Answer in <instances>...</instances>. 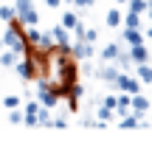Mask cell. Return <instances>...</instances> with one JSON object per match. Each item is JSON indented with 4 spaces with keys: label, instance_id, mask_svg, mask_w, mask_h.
<instances>
[{
    "label": "cell",
    "instance_id": "cell-22",
    "mask_svg": "<svg viewBox=\"0 0 152 141\" xmlns=\"http://www.w3.org/2000/svg\"><path fill=\"white\" fill-rule=\"evenodd\" d=\"M14 6H0V20H6V23H11L14 20Z\"/></svg>",
    "mask_w": 152,
    "mask_h": 141
},
{
    "label": "cell",
    "instance_id": "cell-30",
    "mask_svg": "<svg viewBox=\"0 0 152 141\" xmlns=\"http://www.w3.org/2000/svg\"><path fill=\"white\" fill-rule=\"evenodd\" d=\"M144 14H147V20H152V0H147V9H144Z\"/></svg>",
    "mask_w": 152,
    "mask_h": 141
},
{
    "label": "cell",
    "instance_id": "cell-27",
    "mask_svg": "<svg viewBox=\"0 0 152 141\" xmlns=\"http://www.w3.org/2000/svg\"><path fill=\"white\" fill-rule=\"evenodd\" d=\"M73 6H79V9H87V6H93L96 3V0H71Z\"/></svg>",
    "mask_w": 152,
    "mask_h": 141
},
{
    "label": "cell",
    "instance_id": "cell-26",
    "mask_svg": "<svg viewBox=\"0 0 152 141\" xmlns=\"http://www.w3.org/2000/svg\"><path fill=\"white\" fill-rule=\"evenodd\" d=\"M82 40H85V43H96V40H99V31H96V28H85V37H82Z\"/></svg>",
    "mask_w": 152,
    "mask_h": 141
},
{
    "label": "cell",
    "instance_id": "cell-8",
    "mask_svg": "<svg viewBox=\"0 0 152 141\" xmlns=\"http://www.w3.org/2000/svg\"><path fill=\"white\" fill-rule=\"evenodd\" d=\"M127 54H130V59L135 62H149V51H147V45L144 43H138V45H130V51H127Z\"/></svg>",
    "mask_w": 152,
    "mask_h": 141
},
{
    "label": "cell",
    "instance_id": "cell-29",
    "mask_svg": "<svg viewBox=\"0 0 152 141\" xmlns=\"http://www.w3.org/2000/svg\"><path fill=\"white\" fill-rule=\"evenodd\" d=\"M45 6H48V9H59L62 0H45Z\"/></svg>",
    "mask_w": 152,
    "mask_h": 141
},
{
    "label": "cell",
    "instance_id": "cell-1",
    "mask_svg": "<svg viewBox=\"0 0 152 141\" xmlns=\"http://www.w3.org/2000/svg\"><path fill=\"white\" fill-rule=\"evenodd\" d=\"M0 43H3L9 51H14L17 57H26V51H28L26 34H23V28H20V23H17V20L9 23V28H6V34H3V40H0Z\"/></svg>",
    "mask_w": 152,
    "mask_h": 141
},
{
    "label": "cell",
    "instance_id": "cell-12",
    "mask_svg": "<svg viewBox=\"0 0 152 141\" xmlns=\"http://www.w3.org/2000/svg\"><path fill=\"white\" fill-rule=\"evenodd\" d=\"M135 76H138V82H141V85H149V82H152V65H149V62H138Z\"/></svg>",
    "mask_w": 152,
    "mask_h": 141
},
{
    "label": "cell",
    "instance_id": "cell-36",
    "mask_svg": "<svg viewBox=\"0 0 152 141\" xmlns=\"http://www.w3.org/2000/svg\"><path fill=\"white\" fill-rule=\"evenodd\" d=\"M149 87H152V82H149Z\"/></svg>",
    "mask_w": 152,
    "mask_h": 141
},
{
    "label": "cell",
    "instance_id": "cell-28",
    "mask_svg": "<svg viewBox=\"0 0 152 141\" xmlns=\"http://www.w3.org/2000/svg\"><path fill=\"white\" fill-rule=\"evenodd\" d=\"M104 107L113 110V107H115V96H104Z\"/></svg>",
    "mask_w": 152,
    "mask_h": 141
},
{
    "label": "cell",
    "instance_id": "cell-15",
    "mask_svg": "<svg viewBox=\"0 0 152 141\" xmlns=\"http://www.w3.org/2000/svg\"><path fill=\"white\" fill-rule=\"evenodd\" d=\"M118 51H121V43H110V45H104V48H102V59H104V62H113L115 57H118Z\"/></svg>",
    "mask_w": 152,
    "mask_h": 141
},
{
    "label": "cell",
    "instance_id": "cell-14",
    "mask_svg": "<svg viewBox=\"0 0 152 141\" xmlns=\"http://www.w3.org/2000/svg\"><path fill=\"white\" fill-rule=\"evenodd\" d=\"M14 68H17V73H20V79H26V82H31L34 79V70H31V62L23 57V62H14Z\"/></svg>",
    "mask_w": 152,
    "mask_h": 141
},
{
    "label": "cell",
    "instance_id": "cell-13",
    "mask_svg": "<svg viewBox=\"0 0 152 141\" xmlns=\"http://www.w3.org/2000/svg\"><path fill=\"white\" fill-rule=\"evenodd\" d=\"M130 96H132V93H124V90H121V96H115V113H118V116H124V113H130Z\"/></svg>",
    "mask_w": 152,
    "mask_h": 141
},
{
    "label": "cell",
    "instance_id": "cell-32",
    "mask_svg": "<svg viewBox=\"0 0 152 141\" xmlns=\"http://www.w3.org/2000/svg\"><path fill=\"white\" fill-rule=\"evenodd\" d=\"M115 3H127V0H115Z\"/></svg>",
    "mask_w": 152,
    "mask_h": 141
},
{
    "label": "cell",
    "instance_id": "cell-18",
    "mask_svg": "<svg viewBox=\"0 0 152 141\" xmlns=\"http://www.w3.org/2000/svg\"><path fill=\"white\" fill-rule=\"evenodd\" d=\"M104 23H107L110 28H118V26H121V11H118V9H110L107 17H104Z\"/></svg>",
    "mask_w": 152,
    "mask_h": 141
},
{
    "label": "cell",
    "instance_id": "cell-9",
    "mask_svg": "<svg viewBox=\"0 0 152 141\" xmlns=\"http://www.w3.org/2000/svg\"><path fill=\"white\" fill-rule=\"evenodd\" d=\"M118 73H121V70L115 68V65H102V68L96 70V76H99L102 82H107V85H113V82H115V76H118Z\"/></svg>",
    "mask_w": 152,
    "mask_h": 141
},
{
    "label": "cell",
    "instance_id": "cell-20",
    "mask_svg": "<svg viewBox=\"0 0 152 141\" xmlns=\"http://www.w3.org/2000/svg\"><path fill=\"white\" fill-rule=\"evenodd\" d=\"M14 62H17L14 51H3V54H0V65H3V68H14Z\"/></svg>",
    "mask_w": 152,
    "mask_h": 141
},
{
    "label": "cell",
    "instance_id": "cell-31",
    "mask_svg": "<svg viewBox=\"0 0 152 141\" xmlns=\"http://www.w3.org/2000/svg\"><path fill=\"white\" fill-rule=\"evenodd\" d=\"M147 40H152V26H149V28H147Z\"/></svg>",
    "mask_w": 152,
    "mask_h": 141
},
{
    "label": "cell",
    "instance_id": "cell-10",
    "mask_svg": "<svg viewBox=\"0 0 152 141\" xmlns=\"http://www.w3.org/2000/svg\"><path fill=\"white\" fill-rule=\"evenodd\" d=\"M51 40H54V45H59V48H68V28L65 26H54L51 28Z\"/></svg>",
    "mask_w": 152,
    "mask_h": 141
},
{
    "label": "cell",
    "instance_id": "cell-34",
    "mask_svg": "<svg viewBox=\"0 0 152 141\" xmlns=\"http://www.w3.org/2000/svg\"><path fill=\"white\" fill-rule=\"evenodd\" d=\"M65 3H71V0H65Z\"/></svg>",
    "mask_w": 152,
    "mask_h": 141
},
{
    "label": "cell",
    "instance_id": "cell-25",
    "mask_svg": "<svg viewBox=\"0 0 152 141\" xmlns=\"http://www.w3.org/2000/svg\"><path fill=\"white\" fill-rule=\"evenodd\" d=\"M3 107H6V110L20 107V96H6V99H3Z\"/></svg>",
    "mask_w": 152,
    "mask_h": 141
},
{
    "label": "cell",
    "instance_id": "cell-16",
    "mask_svg": "<svg viewBox=\"0 0 152 141\" xmlns=\"http://www.w3.org/2000/svg\"><path fill=\"white\" fill-rule=\"evenodd\" d=\"M113 62H115V68H118V70H130L132 65H135V62L130 59V54H127V51H118V57H115Z\"/></svg>",
    "mask_w": 152,
    "mask_h": 141
},
{
    "label": "cell",
    "instance_id": "cell-35",
    "mask_svg": "<svg viewBox=\"0 0 152 141\" xmlns=\"http://www.w3.org/2000/svg\"><path fill=\"white\" fill-rule=\"evenodd\" d=\"M0 48H3V43H0Z\"/></svg>",
    "mask_w": 152,
    "mask_h": 141
},
{
    "label": "cell",
    "instance_id": "cell-4",
    "mask_svg": "<svg viewBox=\"0 0 152 141\" xmlns=\"http://www.w3.org/2000/svg\"><path fill=\"white\" fill-rule=\"evenodd\" d=\"M113 87H118V90H124V93H141V82H138V76L127 73V70H121V73L115 76Z\"/></svg>",
    "mask_w": 152,
    "mask_h": 141
},
{
    "label": "cell",
    "instance_id": "cell-24",
    "mask_svg": "<svg viewBox=\"0 0 152 141\" xmlns=\"http://www.w3.org/2000/svg\"><path fill=\"white\" fill-rule=\"evenodd\" d=\"M9 121H11V124H23V113H20V107H11V110H9Z\"/></svg>",
    "mask_w": 152,
    "mask_h": 141
},
{
    "label": "cell",
    "instance_id": "cell-23",
    "mask_svg": "<svg viewBox=\"0 0 152 141\" xmlns=\"http://www.w3.org/2000/svg\"><path fill=\"white\" fill-rule=\"evenodd\" d=\"M96 119H99V121L104 124V121H110V119H113V110H110V107H104V104H102V107H99V113H96Z\"/></svg>",
    "mask_w": 152,
    "mask_h": 141
},
{
    "label": "cell",
    "instance_id": "cell-33",
    "mask_svg": "<svg viewBox=\"0 0 152 141\" xmlns=\"http://www.w3.org/2000/svg\"><path fill=\"white\" fill-rule=\"evenodd\" d=\"M149 113H152V104H149Z\"/></svg>",
    "mask_w": 152,
    "mask_h": 141
},
{
    "label": "cell",
    "instance_id": "cell-2",
    "mask_svg": "<svg viewBox=\"0 0 152 141\" xmlns=\"http://www.w3.org/2000/svg\"><path fill=\"white\" fill-rule=\"evenodd\" d=\"M14 20L20 26H37L39 23V14L34 9V0H14Z\"/></svg>",
    "mask_w": 152,
    "mask_h": 141
},
{
    "label": "cell",
    "instance_id": "cell-11",
    "mask_svg": "<svg viewBox=\"0 0 152 141\" xmlns=\"http://www.w3.org/2000/svg\"><path fill=\"white\" fill-rule=\"evenodd\" d=\"M121 40L127 45H138V43H144V34H141V28H124L121 31Z\"/></svg>",
    "mask_w": 152,
    "mask_h": 141
},
{
    "label": "cell",
    "instance_id": "cell-7",
    "mask_svg": "<svg viewBox=\"0 0 152 141\" xmlns=\"http://www.w3.org/2000/svg\"><path fill=\"white\" fill-rule=\"evenodd\" d=\"M37 110H39V102L37 99H31V102H26V110H23V124H37Z\"/></svg>",
    "mask_w": 152,
    "mask_h": 141
},
{
    "label": "cell",
    "instance_id": "cell-3",
    "mask_svg": "<svg viewBox=\"0 0 152 141\" xmlns=\"http://www.w3.org/2000/svg\"><path fill=\"white\" fill-rule=\"evenodd\" d=\"M37 99H39V104H42V107H48V110L54 107L56 102H59L56 90L48 85V79H45V76H39V85H37Z\"/></svg>",
    "mask_w": 152,
    "mask_h": 141
},
{
    "label": "cell",
    "instance_id": "cell-17",
    "mask_svg": "<svg viewBox=\"0 0 152 141\" xmlns=\"http://www.w3.org/2000/svg\"><path fill=\"white\" fill-rule=\"evenodd\" d=\"M121 23H124V28H141V14L127 11V17H121Z\"/></svg>",
    "mask_w": 152,
    "mask_h": 141
},
{
    "label": "cell",
    "instance_id": "cell-21",
    "mask_svg": "<svg viewBox=\"0 0 152 141\" xmlns=\"http://www.w3.org/2000/svg\"><path fill=\"white\" fill-rule=\"evenodd\" d=\"M76 23H79V17H76L73 11H65V14H62V26H65L68 31H71V28L76 26Z\"/></svg>",
    "mask_w": 152,
    "mask_h": 141
},
{
    "label": "cell",
    "instance_id": "cell-19",
    "mask_svg": "<svg viewBox=\"0 0 152 141\" xmlns=\"http://www.w3.org/2000/svg\"><path fill=\"white\" fill-rule=\"evenodd\" d=\"M127 11H135V14H144V9H147V0H127Z\"/></svg>",
    "mask_w": 152,
    "mask_h": 141
},
{
    "label": "cell",
    "instance_id": "cell-5",
    "mask_svg": "<svg viewBox=\"0 0 152 141\" xmlns=\"http://www.w3.org/2000/svg\"><path fill=\"white\" fill-rule=\"evenodd\" d=\"M68 54H71L73 59H90L93 57V45L85 43V40H76L73 45H68Z\"/></svg>",
    "mask_w": 152,
    "mask_h": 141
},
{
    "label": "cell",
    "instance_id": "cell-6",
    "mask_svg": "<svg viewBox=\"0 0 152 141\" xmlns=\"http://www.w3.org/2000/svg\"><path fill=\"white\" fill-rule=\"evenodd\" d=\"M149 99L147 96H141V93H132V96H130V110H132V113H138V116H147L149 113Z\"/></svg>",
    "mask_w": 152,
    "mask_h": 141
}]
</instances>
